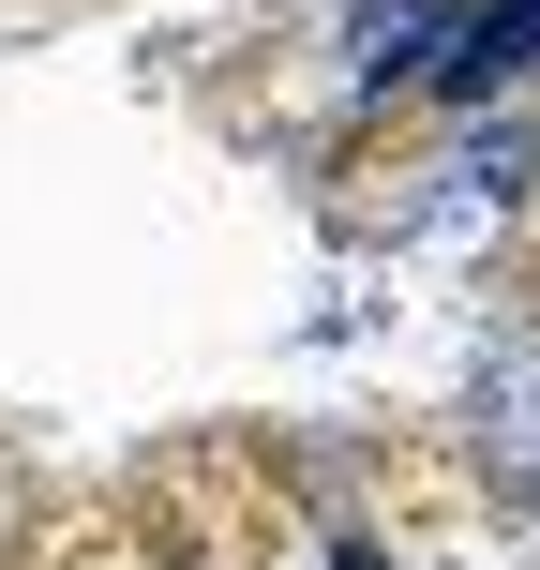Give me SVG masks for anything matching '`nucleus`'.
<instances>
[{"instance_id": "f257e3e1", "label": "nucleus", "mask_w": 540, "mask_h": 570, "mask_svg": "<svg viewBox=\"0 0 540 570\" xmlns=\"http://www.w3.org/2000/svg\"><path fill=\"white\" fill-rule=\"evenodd\" d=\"M435 30H451V0H361V76L391 90V76H421L435 60Z\"/></svg>"}]
</instances>
